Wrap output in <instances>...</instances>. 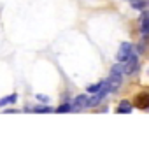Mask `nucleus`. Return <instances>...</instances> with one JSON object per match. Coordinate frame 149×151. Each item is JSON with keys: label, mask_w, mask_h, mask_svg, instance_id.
I'll return each instance as SVG.
<instances>
[{"label": "nucleus", "mask_w": 149, "mask_h": 151, "mask_svg": "<svg viewBox=\"0 0 149 151\" xmlns=\"http://www.w3.org/2000/svg\"><path fill=\"white\" fill-rule=\"evenodd\" d=\"M119 65H121L123 74H133L135 69H137V65H139V58H137L135 55H132V56H128L126 60L119 62Z\"/></svg>", "instance_id": "nucleus-1"}, {"label": "nucleus", "mask_w": 149, "mask_h": 151, "mask_svg": "<svg viewBox=\"0 0 149 151\" xmlns=\"http://www.w3.org/2000/svg\"><path fill=\"white\" fill-rule=\"evenodd\" d=\"M70 107H72V111H81V109L88 107V97L86 95H77L74 99V102L70 104Z\"/></svg>", "instance_id": "nucleus-2"}, {"label": "nucleus", "mask_w": 149, "mask_h": 151, "mask_svg": "<svg viewBox=\"0 0 149 151\" xmlns=\"http://www.w3.org/2000/svg\"><path fill=\"white\" fill-rule=\"evenodd\" d=\"M132 55H133V47H132L130 44H121V47H119V51H117V60L123 62V60H126V58L132 56Z\"/></svg>", "instance_id": "nucleus-3"}, {"label": "nucleus", "mask_w": 149, "mask_h": 151, "mask_svg": "<svg viewBox=\"0 0 149 151\" xmlns=\"http://www.w3.org/2000/svg\"><path fill=\"white\" fill-rule=\"evenodd\" d=\"M16 100H18V95L4 97V99H0V107H5V106H9V104H16Z\"/></svg>", "instance_id": "nucleus-4"}, {"label": "nucleus", "mask_w": 149, "mask_h": 151, "mask_svg": "<svg viewBox=\"0 0 149 151\" xmlns=\"http://www.w3.org/2000/svg\"><path fill=\"white\" fill-rule=\"evenodd\" d=\"M142 34H144V37H149V16L148 14H144V18H142Z\"/></svg>", "instance_id": "nucleus-5"}, {"label": "nucleus", "mask_w": 149, "mask_h": 151, "mask_svg": "<svg viewBox=\"0 0 149 151\" xmlns=\"http://www.w3.org/2000/svg\"><path fill=\"white\" fill-rule=\"evenodd\" d=\"M105 86H107L105 81H104V83H98V84H91V86L88 88V91H90V93H97V91H100V90L105 88Z\"/></svg>", "instance_id": "nucleus-6"}, {"label": "nucleus", "mask_w": 149, "mask_h": 151, "mask_svg": "<svg viewBox=\"0 0 149 151\" xmlns=\"http://www.w3.org/2000/svg\"><path fill=\"white\" fill-rule=\"evenodd\" d=\"M117 113H132V106L128 102H121V106L117 107Z\"/></svg>", "instance_id": "nucleus-7"}, {"label": "nucleus", "mask_w": 149, "mask_h": 151, "mask_svg": "<svg viewBox=\"0 0 149 151\" xmlns=\"http://www.w3.org/2000/svg\"><path fill=\"white\" fill-rule=\"evenodd\" d=\"M56 111L58 113H67V111H72V107H70V104H65V106H60Z\"/></svg>", "instance_id": "nucleus-8"}, {"label": "nucleus", "mask_w": 149, "mask_h": 151, "mask_svg": "<svg viewBox=\"0 0 149 151\" xmlns=\"http://www.w3.org/2000/svg\"><path fill=\"white\" fill-rule=\"evenodd\" d=\"M35 111H37V113H49V111H51V107H47V106H46V107H42V106H40V107H35Z\"/></svg>", "instance_id": "nucleus-9"}, {"label": "nucleus", "mask_w": 149, "mask_h": 151, "mask_svg": "<svg viewBox=\"0 0 149 151\" xmlns=\"http://www.w3.org/2000/svg\"><path fill=\"white\" fill-rule=\"evenodd\" d=\"M133 7H135V9H140V7H144V2H135Z\"/></svg>", "instance_id": "nucleus-10"}, {"label": "nucleus", "mask_w": 149, "mask_h": 151, "mask_svg": "<svg viewBox=\"0 0 149 151\" xmlns=\"http://www.w3.org/2000/svg\"><path fill=\"white\" fill-rule=\"evenodd\" d=\"M37 99H39V100H42V102H49V99H47V97H44V95H37Z\"/></svg>", "instance_id": "nucleus-11"}]
</instances>
